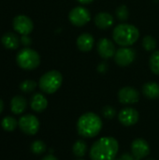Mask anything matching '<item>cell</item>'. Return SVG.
<instances>
[{
  "mask_svg": "<svg viewBox=\"0 0 159 160\" xmlns=\"http://www.w3.org/2000/svg\"><path fill=\"white\" fill-rule=\"evenodd\" d=\"M119 143L112 137H102L95 142L90 149L92 160H114L118 154Z\"/></svg>",
  "mask_w": 159,
  "mask_h": 160,
  "instance_id": "1",
  "label": "cell"
},
{
  "mask_svg": "<svg viewBox=\"0 0 159 160\" xmlns=\"http://www.w3.org/2000/svg\"><path fill=\"white\" fill-rule=\"evenodd\" d=\"M77 129L80 136L83 138H94L102 129L101 118L94 112H86L80 116L77 122Z\"/></svg>",
  "mask_w": 159,
  "mask_h": 160,
  "instance_id": "2",
  "label": "cell"
},
{
  "mask_svg": "<svg viewBox=\"0 0 159 160\" xmlns=\"http://www.w3.org/2000/svg\"><path fill=\"white\" fill-rule=\"evenodd\" d=\"M112 38L121 47H130L140 38L139 29L129 23H120L113 29Z\"/></svg>",
  "mask_w": 159,
  "mask_h": 160,
  "instance_id": "3",
  "label": "cell"
},
{
  "mask_svg": "<svg viewBox=\"0 0 159 160\" xmlns=\"http://www.w3.org/2000/svg\"><path fill=\"white\" fill-rule=\"evenodd\" d=\"M62 82V74L57 70H50L40 77L38 86L42 92L46 94H53L61 87Z\"/></svg>",
  "mask_w": 159,
  "mask_h": 160,
  "instance_id": "4",
  "label": "cell"
},
{
  "mask_svg": "<svg viewBox=\"0 0 159 160\" xmlns=\"http://www.w3.org/2000/svg\"><path fill=\"white\" fill-rule=\"evenodd\" d=\"M18 66L25 70H33L40 64V56L35 50L28 47L22 49L16 56Z\"/></svg>",
  "mask_w": 159,
  "mask_h": 160,
  "instance_id": "5",
  "label": "cell"
},
{
  "mask_svg": "<svg viewBox=\"0 0 159 160\" xmlns=\"http://www.w3.org/2000/svg\"><path fill=\"white\" fill-rule=\"evenodd\" d=\"M68 19L73 25L81 27L87 24L90 22L91 13L86 8L81 6L75 7L70 10L68 14Z\"/></svg>",
  "mask_w": 159,
  "mask_h": 160,
  "instance_id": "6",
  "label": "cell"
},
{
  "mask_svg": "<svg viewBox=\"0 0 159 160\" xmlns=\"http://www.w3.org/2000/svg\"><path fill=\"white\" fill-rule=\"evenodd\" d=\"M20 129L27 135H35L39 129V121L33 114H25L18 121Z\"/></svg>",
  "mask_w": 159,
  "mask_h": 160,
  "instance_id": "7",
  "label": "cell"
},
{
  "mask_svg": "<svg viewBox=\"0 0 159 160\" xmlns=\"http://www.w3.org/2000/svg\"><path fill=\"white\" fill-rule=\"evenodd\" d=\"M136 57V51L131 47H121L114 54L115 63L120 67L129 66Z\"/></svg>",
  "mask_w": 159,
  "mask_h": 160,
  "instance_id": "8",
  "label": "cell"
},
{
  "mask_svg": "<svg viewBox=\"0 0 159 160\" xmlns=\"http://www.w3.org/2000/svg\"><path fill=\"white\" fill-rule=\"evenodd\" d=\"M13 28L16 32L21 34L22 36L29 35L34 28V24L32 20L26 15H17L13 19Z\"/></svg>",
  "mask_w": 159,
  "mask_h": 160,
  "instance_id": "9",
  "label": "cell"
},
{
  "mask_svg": "<svg viewBox=\"0 0 159 160\" xmlns=\"http://www.w3.org/2000/svg\"><path fill=\"white\" fill-rule=\"evenodd\" d=\"M118 98L122 104H135L140 100V93L134 87L126 86L119 90Z\"/></svg>",
  "mask_w": 159,
  "mask_h": 160,
  "instance_id": "10",
  "label": "cell"
},
{
  "mask_svg": "<svg viewBox=\"0 0 159 160\" xmlns=\"http://www.w3.org/2000/svg\"><path fill=\"white\" fill-rule=\"evenodd\" d=\"M140 118L139 112L134 108H124L118 114V119L120 123L126 127H131L138 123Z\"/></svg>",
  "mask_w": 159,
  "mask_h": 160,
  "instance_id": "11",
  "label": "cell"
},
{
  "mask_svg": "<svg viewBox=\"0 0 159 160\" xmlns=\"http://www.w3.org/2000/svg\"><path fill=\"white\" fill-rule=\"evenodd\" d=\"M131 154L139 159L146 158L150 154V146L143 139H136L131 144Z\"/></svg>",
  "mask_w": 159,
  "mask_h": 160,
  "instance_id": "12",
  "label": "cell"
},
{
  "mask_svg": "<svg viewBox=\"0 0 159 160\" xmlns=\"http://www.w3.org/2000/svg\"><path fill=\"white\" fill-rule=\"evenodd\" d=\"M97 52L98 54L106 60L113 57L116 52L113 42L107 38H102L99 39L97 43Z\"/></svg>",
  "mask_w": 159,
  "mask_h": 160,
  "instance_id": "13",
  "label": "cell"
},
{
  "mask_svg": "<svg viewBox=\"0 0 159 160\" xmlns=\"http://www.w3.org/2000/svg\"><path fill=\"white\" fill-rule=\"evenodd\" d=\"M76 43H77V47L79 48L80 51H82L83 52H87L93 49L94 44H95V39L91 34L82 33L78 37Z\"/></svg>",
  "mask_w": 159,
  "mask_h": 160,
  "instance_id": "14",
  "label": "cell"
},
{
  "mask_svg": "<svg viewBox=\"0 0 159 160\" xmlns=\"http://www.w3.org/2000/svg\"><path fill=\"white\" fill-rule=\"evenodd\" d=\"M113 22L114 19L109 12H99L95 17V24L102 30L111 28L113 25Z\"/></svg>",
  "mask_w": 159,
  "mask_h": 160,
  "instance_id": "15",
  "label": "cell"
},
{
  "mask_svg": "<svg viewBox=\"0 0 159 160\" xmlns=\"http://www.w3.org/2000/svg\"><path fill=\"white\" fill-rule=\"evenodd\" d=\"M30 106L33 111L37 112H43L47 106H48V100L47 98L40 93H36L33 95L30 100Z\"/></svg>",
  "mask_w": 159,
  "mask_h": 160,
  "instance_id": "16",
  "label": "cell"
},
{
  "mask_svg": "<svg viewBox=\"0 0 159 160\" xmlns=\"http://www.w3.org/2000/svg\"><path fill=\"white\" fill-rule=\"evenodd\" d=\"M1 42L4 45V47H6L7 49L16 50L19 48L21 40L16 34H14L12 32H8V33H6L5 35H3V37L1 38Z\"/></svg>",
  "mask_w": 159,
  "mask_h": 160,
  "instance_id": "17",
  "label": "cell"
},
{
  "mask_svg": "<svg viewBox=\"0 0 159 160\" xmlns=\"http://www.w3.org/2000/svg\"><path fill=\"white\" fill-rule=\"evenodd\" d=\"M27 107V101L22 96H15L10 101V110L14 114L22 113Z\"/></svg>",
  "mask_w": 159,
  "mask_h": 160,
  "instance_id": "18",
  "label": "cell"
},
{
  "mask_svg": "<svg viewBox=\"0 0 159 160\" xmlns=\"http://www.w3.org/2000/svg\"><path fill=\"white\" fill-rule=\"evenodd\" d=\"M143 95L149 99L159 98V84L156 82H148L142 86Z\"/></svg>",
  "mask_w": 159,
  "mask_h": 160,
  "instance_id": "19",
  "label": "cell"
},
{
  "mask_svg": "<svg viewBox=\"0 0 159 160\" xmlns=\"http://www.w3.org/2000/svg\"><path fill=\"white\" fill-rule=\"evenodd\" d=\"M73 154L78 158H82L87 152V144L83 140H78L75 142L72 147Z\"/></svg>",
  "mask_w": 159,
  "mask_h": 160,
  "instance_id": "20",
  "label": "cell"
},
{
  "mask_svg": "<svg viewBox=\"0 0 159 160\" xmlns=\"http://www.w3.org/2000/svg\"><path fill=\"white\" fill-rule=\"evenodd\" d=\"M1 126L3 128L4 130L6 131H13L15 130V128H17L18 126V122L17 120L12 117V116H6L2 119V122H1Z\"/></svg>",
  "mask_w": 159,
  "mask_h": 160,
  "instance_id": "21",
  "label": "cell"
},
{
  "mask_svg": "<svg viewBox=\"0 0 159 160\" xmlns=\"http://www.w3.org/2000/svg\"><path fill=\"white\" fill-rule=\"evenodd\" d=\"M150 68L156 75H159V51H156L150 57Z\"/></svg>",
  "mask_w": 159,
  "mask_h": 160,
  "instance_id": "22",
  "label": "cell"
},
{
  "mask_svg": "<svg viewBox=\"0 0 159 160\" xmlns=\"http://www.w3.org/2000/svg\"><path fill=\"white\" fill-rule=\"evenodd\" d=\"M142 47L147 52H152L157 48V40L152 36H145L142 40Z\"/></svg>",
  "mask_w": 159,
  "mask_h": 160,
  "instance_id": "23",
  "label": "cell"
},
{
  "mask_svg": "<svg viewBox=\"0 0 159 160\" xmlns=\"http://www.w3.org/2000/svg\"><path fill=\"white\" fill-rule=\"evenodd\" d=\"M115 14H116V17L118 18V20L122 21V22H126L129 17V11L126 5L119 6L115 10Z\"/></svg>",
  "mask_w": 159,
  "mask_h": 160,
  "instance_id": "24",
  "label": "cell"
},
{
  "mask_svg": "<svg viewBox=\"0 0 159 160\" xmlns=\"http://www.w3.org/2000/svg\"><path fill=\"white\" fill-rule=\"evenodd\" d=\"M30 148L32 153H34L35 155H41L46 151V144L42 141L37 140L32 142Z\"/></svg>",
  "mask_w": 159,
  "mask_h": 160,
  "instance_id": "25",
  "label": "cell"
},
{
  "mask_svg": "<svg viewBox=\"0 0 159 160\" xmlns=\"http://www.w3.org/2000/svg\"><path fill=\"white\" fill-rule=\"evenodd\" d=\"M37 87V82L33 80H25L20 84V89L23 93H31Z\"/></svg>",
  "mask_w": 159,
  "mask_h": 160,
  "instance_id": "26",
  "label": "cell"
},
{
  "mask_svg": "<svg viewBox=\"0 0 159 160\" xmlns=\"http://www.w3.org/2000/svg\"><path fill=\"white\" fill-rule=\"evenodd\" d=\"M115 114H116L115 109L112 106H105L102 109V115L106 119H112V118H114Z\"/></svg>",
  "mask_w": 159,
  "mask_h": 160,
  "instance_id": "27",
  "label": "cell"
},
{
  "mask_svg": "<svg viewBox=\"0 0 159 160\" xmlns=\"http://www.w3.org/2000/svg\"><path fill=\"white\" fill-rule=\"evenodd\" d=\"M20 40H21V43H22L23 46H25V47L30 46V45H31V43H32V39L28 37V35L22 36V38H20Z\"/></svg>",
  "mask_w": 159,
  "mask_h": 160,
  "instance_id": "28",
  "label": "cell"
},
{
  "mask_svg": "<svg viewBox=\"0 0 159 160\" xmlns=\"http://www.w3.org/2000/svg\"><path fill=\"white\" fill-rule=\"evenodd\" d=\"M121 158L124 160H141L139 158H137L135 156H133L132 154H129V153H124Z\"/></svg>",
  "mask_w": 159,
  "mask_h": 160,
  "instance_id": "29",
  "label": "cell"
},
{
  "mask_svg": "<svg viewBox=\"0 0 159 160\" xmlns=\"http://www.w3.org/2000/svg\"><path fill=\"white\" fill-rule=\"evenodd\" d=\"M97 70L101 73H104L105 71H107V65L105 63H102L100 64L98 67H97Z\"/></svg>",
  "mask_w": 159,
  "mask_h": 160,
  "instance_id": "30",
  "label": "cell"
},
{
  "mask_svg": "<svg viewBox=\"0 0 159 160\" xmlns=\"http://www.w3.org/2000/svg\"><path fill=\"white\" fill-rule=\"evenodd\" d=\"M41 160H58L53 155H47L45 156Z\"/></svg>",
  "mask_w": 159,
  "mask_h": 160,
  "instance_id": "31",
  "label": "cell"
},
{
  "mask_svg": "<svg viewBox=\"0 0 159 160\" xmlns=\"http://www.w3.org/2000/svg\"><path fill=\"white\" fill-rule=\"evenodd\" d=\"M79 3H81V4H83V5H87V4H90V3H92L94 0H77Z\"/></svg>",
  "mask_w": 159,
  "mask_h": 160,
  "instance_id": "32",
  "label": "cell"
},
{
  "mask_svg": "<svg viewBox=\"0 0 159 160\" xmlns=\"http://www.w3.org/2000/svg\"><path fill=\"white\" fill-rule=\"evenodd\" d=\"M3 110H4V102L2 99H0V113L3 112Z\"/></svg>",
  "mask_w": 159,
  "mask_h": 160,
  "instance_id": "33",
  "label": "cell"
},
{
  "mask_svg": "<svg viewBox=\"0 0 159 160\" xmlns=\"http://www.w3.org/2000/svg\"><path fill=\"white\" fill-rule=\"evenodd\" d=\"M114 160H124V159H123L122 158H115Z\"/></svg>",
  "mask_w": 159,
  "mask_h": 160,
  "instance_id": "34",
  "label": "cell"
},
{
  "mask_svg": "<svg viewBox=\"0 0 159 160\" xmlns=\"http://www.w3.org/2000/svg\"><path fill=\"white\" fill-rule=\"evenodd\" d=\"M147 160H155V159H153V158H150V159H147Z\"/></svg>",
  "mask_w": 159,
  "mask_h": 160,
  "instance_id": "35",
  "label": "cell"
},
{
  "mask_svg": "<svg viewBox=\"0 0 159 160\" xmlns=\"http://www.w3.org/2000/svg\"><path fill=\"white\" fill-rule=\"evenodd\" d=\"M77 160H83V159H77Z\"/></svg>",
  "mask_w": 159,
  "mask_h": 160,
  "instance_id": "36",
  "label": "cell"
}]
</instances>
